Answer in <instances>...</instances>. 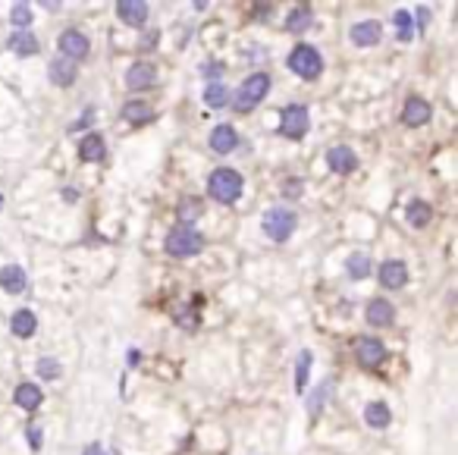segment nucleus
<instances>
[{
	"mask_svg": "<svg viewBox=\"0 0 458 455\" xmlns=\"http://www.w3.org/2000/svg\"><path fill=\"white\" fill-rule=\"evenodd\" d=\"M207 192H210V198H217L220 204H236L239 198H242V173L229 170V167H220V170L210 173Z\"/></svg>",
	"mask_w": 458,
	"mask_h": 455,
	"instance_id": "nucleus-1",
	"label": "nucleus"
},
{
	"mask_svg": "<svg viewBox=\"0 0 458 455\" xmlns=\"http://www.w3.org/2000/svg\"><path fill=\"white\" fill-rule=\"evenodd\" d=\"M267 91H270V75L267 73H254L245 79V85L239 88V95L232 97V107L242 113H248L252 107H258L261 101L267 97Z\"/></svg>",
	"mask_w": 458,
	"mask_h": 455,
	"instance_id": "nucleus-2",
	"label": "nucleus"
},
{
	"mask_svg": "<svg viewBox=\"0 0 458 455\" xmlns=\"http://www.w3.org/2000/svg\"><path fill=\"white\" fill-rule=\"evenodd\" d=\"M201 248H204V236L192 226H176L167 236V254H173V258H192Z\"/></svg>",
	"mask_w": 458,
	"mask_h": 455,
	"instance_id": "nucleus-3",
	"label": "nucleus"
},
{
	"mask_svg": "<svg viewBox=\"0 0 458 455\" xmlns=\"http://www.w3.org/2000/svg\"><path fill=\"white\" fill-rule=\"evenodd\" d=\"M289 69L302 79H317L324 73V60H320V51L311 45H298L296 51L289 53Z\"/></svg>",
	"mask_w": 458,
	"mask_h": 455,
	"instance_id": "nucleus-4",
	"label": "nucleus"
},
{
	"mask_svg": "<svg viewBox=\"0 0 458 455\" xmlns=\"http://www.w3.org/2000/svg\"><path fill=\"white\" fill-rule=\"evenodd\" d=\"M296 223H298V217L292 214V210H286V208H274V210H267V214H264V232L274 242L289 239V236L296 232Z\"/></svg>",
	"mask_w": 458,
	"mask_h": 455,
	"instance_id": "nucleus-5",
	"label": "nucleus"
},
{
	"mask_svg": "<svg viewBox=\"0 0 458 455\" xmlns=\"http://www.w3.org/2000/svg\"><path fill=\"white\" fill-rule=\"evenodd\" d=\"M308 123H311L308 107L289 104V107H282V113H280V135H286V138H302V135L308 132Z\"/></svg>",
	"mask_w": 458,
	"mask_h": 455,
	"instance_id": "nucleus-6",
	"label": "nucleus"
},
{
	"mask_svg": "<svg viewBox=\"0 0 458 455\" xmlns=\"http://www.w3.org/2000/svg\"><path fill=\"white\" fill-rule=\"evenodd\" d=\"M60 51H63V57L67 60H82L85 53H88V38L82 35L79 29H67L63 35H60Z\"/></svg>",
	"mask_w": 458,
	"mask_h": 455,
	"instance_id": "nucleus-7",
	"label": "nucleus"
},
{
	"mask_svg": "<svg viewBox=\"0 0 458 455\" xmlns=\"http://www.w3.org/2000/svg\"><path fill=\"white\" fill-rule=\"evenodd\" d=\"M355 355H358V361H361L364 367H377L380 361L386 358V349H383V343H380V339H374V336H364V339H358Z\"/></svg>",
	"mask_w": 458,
	"mask_h": 455,
	"instance_id": "nucleus-8",
	"label": "nucleus"
},
{
	"mask_svg": "<svg viewBox=\"0 0 458 455\" xmlns=\"http://www.w3.org/2000/svg\"><path fill=\"white\" fill-rule=\"evenodd\" d=\"M117 13H119V19L126 25H145L148 23V3L145 0H119L117 3Z\"/></svg>",
	"mask_w": 458,
	"mask_h": 455,
	"instance_id": "nucleus-9",
	"label": "nucleus"
},
{
	"mask_svg": "<svg viewBox=\"0 0 458 455\" xmlns=\"http://www.w3.org/2000/svg\"><path fill=\"white\" fill-rule=\"evenodd\" d=\"M326 164H330L333 173H352L358 167V157L352 148H346V145H336V148L326 151Z\"/></svg>",
	"mask_w": 458,
	"mask_h": 455,
	"instance_id": "nucleus-10",
	"label": "nucleus"
},
{
	"mask_svg": "<svg viewBox=\"0 0 458 455\" xmlns=\"http://www.w3.org/2000/svg\"><path fill=\"white\" fill-rule=\"evenodd\" d=\"M405 283H408L405 261H383V267H380V286H386V289H402Z\"/></svg>",
	"mask_w": 458,
	"mask_h": 455,
	"instance_id": "nucleus-11",
	"label": "nucleus"
},
{
	"mask_svg": "<svg viewBox=\"0 0 458 455\" xmlns=\"http://www.w3.org/2000/svg\"><path fill=\"white\" fill-rule=\"evenodd\" d=\"M430 120V104L424 101V97H408L405 101V110H402V123L405 126H424V123Z\"/></svg>",
	"mask_w": 458,
	"mask_h": 455,
	"instance_id": "nucleus-12",
	"label": "nucleus"
},
{
	"mask_svg": "<svg viewBox=\"0 0 458 455\" xmlns=\"http://www.w3.org/2000/svg\"><path fill=\"white\" fill-rule=\"evenodd\" d=\"M79 157L85 160V164H101L104 157H107V145H104V138L97 132H88L85 138H82L79 145Z\"/></svg>",
	"mask_w": 458,
	"mask_h": 455,
	"instance_id": "nucleus-13",
	"label": "nucleus"
},
{
	"mask_svg": "<svg viewBox=\"0 0 458 455\" xmlns=\"http://www.w3.org/2000/svg\"><path fill=\"white\" fill-rule=\"evenodd\" d=\"M154 79H157V73H154V66H151V63H132V66H129V73H126V85H129V88H135V91L151 88V85H154Z\"/></svg>",
	"mask_w": 458,
	"mask_h": 455,
	"instance_id": "nucleus-14",
	"label": "nucleus"
},
{
	"mask_svg": "<svg viewBox=\"0 0 458 455\" xmlns=\"http://www.w3.org/2000/svg\"><path fill=\"white\" fill-rule=\"evenodd\" d=\"M25 270L19 267V264H7V267L0 270V289L10 292V295H16V292H23L25 289Z\"/></svg>",
	"mask_w": 458,
	"mask_h": 455,
	"instance_id": "nucleus-15",
	"label": "nucleus"
},
{
	"mask_svg": "<svg viewBox=\"0 0 458 455\" xmlns=\"http://www.w3.org/2000/svg\"><path fill=\"white\" fill-rule=\"evenodd\" d=\"M10 330H13V336H19V339H29V336H35V330H38V317L29 311V308H19V311L10 317Z\"/></svg>",
	"mask_w": 458,
	"mask_h": 455,
	"instance_id": "nucleus-16",
	"label": "nucleus"
},
{
	"mask_svg": "<svg viewBox=\"0 0 458 455\" xmlns=\"http://www.w3.org/2000/svg\"><path fill=\"white\" fill-rule=\"evenodd\" d=\"M47 75H51V82L60 85V88H67V85L75 82V63L67 60V57H60V60H53L51 66H47Z\"/></svg>",
	"mask_w": 458,
	"mask_h": 455,
	"instance_id": "nucleus-17",
	"label": "nucleus"
},
{
	"mask_svg": "<svg viewBox=\"0 0 458 455\" xmlns=\"http://www.w3.org/2000/svg\"><path fill=\"white\" fill-rule=\"evenodd\" d=\"M380 35H383V29H380V23H374V19L352 25V41H355L358 47H370V45H377V41H380Z\"/></svg>",
	"mask_w": 458,
	"mask_h": 455,
	"instance_id": "nucleus-18",
	"label": "nucleus"
},
{
	"mask_svg": "<svg viewBox=\"0 0 458 455\" xmlns=\"http://www.w3.org/2000/svg\"><path fill=\"white\" fill-rule=\"evenodd\" d=\"M392 321H396V311H392L389 302L374 299L367 305V323H370V327H389Z\"/></svg>",
	"mask_w": 458,
	"mask_h": 455,
	"instance_id": "nucleus-19",
	"label": "nucleus"
},
{
	"mask_svg": "<svg viewBox=\"0 0 458 455\" xmlns=\"http://www.w3.org/2000/svg\"><path fill=\"white\" fill-rule=\"evenodd\" d=\"M236 145H239V132L232 126H217L214 132H210V148H214L217 154H229Z\"/></svg>",
	"mask_w": 458,
	"mask_h": 455,
	"instance_id": "nucleus-20",
	"label": "nucleus"
},
{
	"mask_svg": "<svg viewBox=\"0 0 458 455\" xmlns=\"http://www.w3.org/2000/svg\"><path fill=\"white\" fill-rule=\"evenodd\" d=\"M7 51L19 53V57H32V53H38V38L32 32H13L7 38Z\"/></svg>",
	"mask_w": 458,
	"mask_h": 455,
	"instance_id": "nucleus-21",
	"label": "nucleus"
},
{
	"mask_svg": "<svg viewBox=\"0 0 458 455\" xmlns=\"http://www.w3.org/2000/svg\"><path fill=\"white\" fill-rule=\"evenodd\" d=\"M123 116H126L132 126H145V123L154 120V110H151V104H145V101H129V104L123 107Z\"/></svg>",
	"mask_w": 458,
	"mask_h": 455,
	"instance_id": "nucleus-22",
	"label": "nucleus"
},
{
	"mask_svg": "<svg viewBox=\"0 0 458 455\" xmlns=\"http://www.w3.org/2000/svg\"><path fill=\"white\" fill-rule=\"evenodd\" d=\"M41 399H45V395H41V389L32 386V383H19V386H16V405H19V408L35 411L38 405H41Z\"/></svg>",
	"mask_w": 458,
	"mask_h": 455,
	"instance_id": "nucleus-23",
	"label": "nucleus"
},
{
	"mask_svg": "<svg viewBox=\"0 0 458 455\" xmlns=\"http://www.w3.org/2000/svg\"><path fill=\"white\" fill-rule=\"evenodd\" d=\"M226 101H229L226 85H223V82H207V88H204V104H207V107L220 110V107L226 104Z\"/></svg>",
	"mask_w": 458,
	"mask_h": 455,
	"instance_id": "nucleus-24",
	"label": "nucleus"
},
{
	"mask_svg": "<svg viewBox=\"0 0 458 455\" xmlns=\"http://www.w3.org/2000/svg\"><path fill=\"white\" fill-rule=\"evenodd\" d=\"M405 217H408V223L411 226H427L430 217H433V210H430L427 201H411L408 210H405Z\"/></svg>",
	"mask_w": 458,
	"mask_h": 455,
	"instance_id": "nucleus-25",
	"label": "nucleus"
},
{
	"mask_svg": "<svg viewBox=\"0 0 458 455\" xmlns=\"http://www.w3.org/2000/svg\"><path fill=\"white\" fill-rule=\"evenodd\" d=\"M364 421H367L370 427L383 430V427L389 424V408H386L383 402H370V405H367V411H364Z\"/></svg>",
	"mask_w": 458,
	"mask_h": 455,
	"instance_id": "nucleus-26",
	"label": "nucleus"
},
{
	"mask_svg": "<svg viewBox=\"0 0 458 455\" xmlns=\"http://www.w3.org/2000/svg\"><path fill=\"white\" fill-rule=\"evenodd\" d=\"M311 352L304 349L302 355H298V371H296V393L304 395V389H308V373H311Z\"/></svg>",
	"mask_w": 458,
	"mask_h": 455,
	"instance_id": "nucleus-27",
	"label": "nucleus"
},
{
	"mask_svg": "<svg viewBox=\"0 0 458 455\" xmlns=\"http://www.w3.org/2000/svg\"><path fill=\"white\" fill-rule=\"evenodd\" d=\"M308 25H311V10L308 7H296L292 13H289V19H286L289 32H296V35H298V32H304Z\"/></svg>",
	"mask_w": 458,
	"mask_h": 455,
	"instance_id": "nucleus-28",
	"label": "nucleus"
},
{
	"mask_svg": "<svg viewBox=\"0 0 458 455\" xmlns=\"http://www.w3.org/2000/svg\"><path fill=\"white\" fill-rule=\"evenodd\" d=\"M392 23H396V29H399V41H411L414 38V19L408 10H399V13L392 16Z\"/></svg>",
	"mask_w": 458,
	"mask_h": 455,
	"instance_id": "nucleus-29",
	"label": "nucleus"
},
{
	"mask_svg": "<svg viewBox=\"0 0 458 455\" xmlns=\"http://www.w3.org/2000/svg\"><path fill=\"white\" fill-rule=\"evenodd\" d=\"M346 270H348V276H355V280H364V276L370 273L367 254H352V258L346 261Z\"/></svg>",
	"mask_w": 458,
	"mask_h": 455,
	"instance_id": "nucleus-30",
	"label": "nucleus"
},
{
	"mask_svg": "<svg viewBox=\"0 0 458 455\" xmlns=\"http://www.w3.org/2000/svg\"><path fill=\"white\" fill-rule=\"evenodd\" d=\"M179 217H182V226L189 223V220H198V217H201V201H198V198H185V201L179 204Z\"/></svg>",
	"mask_w": 458,
	"mask_h": 455,
	"instance_id": "nucleus-31",
	"label": "nucleus"
},
{
	"mask_svg": "<svg viewBox=\"0 0 458 455\" xmlns=\"http://www.w3.org/2000/svg\"><path fill=\"white\" fill-rule=\"evenodd\" d=\"M10 19H13V25H32V7L29 3H16Z\"/></svg>",
	"mask_w": 458,
	"mask_h": 455,
	"instance_id": "nucleus-32",
	"label": "nucleus"
},
{
	"mask_svg": "<svg viewBox=\"0 0 458 455\" xmlns=\"http://www.w3.org/2000/svg\"><path fill=\"white\" fill-rule=\"evenodd\" d=\"M326 393H330V383H320V386L314 389V395H311V399H308V408H311V415H317V411H320V405H324Z\"/></svg>",
	"mask_w": 458,
	"mask_h": 455,
	"instance_id": "nucleus-33",
	"label": "nucleus"
},
{
	"mask_svg": "<svg viewBox=\"0 0 458 455\" xmlns=\"http://www.w3.org/2000/svg\"><path fill=\"white\" fill-rule=\"evenodd\" d=\"M38 373H41L45 380H53V377H60V365L53 358H41L38 361Z\"/></svg>",
	"mask_w": 458,
	"mask_h": 455,
	"instance_id": "nucleus-34",
	"label": "nucleus"
},
{
	"mask_svg": "<svg viewBox=\"0 0 458 455\" xmlns=\"http://www.w3.org/2000/svg\"><path fill=\"white\" fill-rule=\"evenodd\" d=\"M282 195H286V198H298V195H302V180H296V176H292V180H286Z\"/></svg>",
	"mask_w": 458,
	"mask_h": 455,
	"instance_id": "nucleus-35",
	"label": "nucleus"
},
{
	"mask_svg": "<svg viewBox=\"0 0 458 455\" xmlns=\"http://www.w3.org/2000/svg\"><path fill=\"white\" fill-rule=\"evenodd\" d=\"M25 436H29V446L32 449H41V430H38V427H29V433H25Z\"/></svg>",
	"mask_w": 458,
	"mask_h": 455,
	"instance_id": "nucleus-36",
	"label": "nucleus"
},
{
	"mask_svg": "<svg viewBox=\"0 0 458 455\" xmlns=\"http://www.w3.org/2000/svg\"><path fill=\"white\" fill-rule=\"evenodd\" d=\"M82 455H107V452H104V446H97V443H91V446L85 449V452H82Z\"/></svg>",
	"mask_w": 458,
	"mask_h": 455,
	"instance_id": "nucleus-37",
	"label": "nucleus"
},
{
	"mask_svg": "<svg viewBox=\"0 0 458 455\" xmlns=\"http://www.w3.org/2000/svg\"><path fill=\"white\" fill-rule=\"evenodd\" d=\"M418 19H421V25H427V19H430V10H427V7H418Z\"/></svg>",
	"mask_w": 458,
	"mask_h": 455,
	"instance_id": "nucleus-38",
	"label": "nucleus"
},
{
	"mask_svg": "<svg viewBox=\"0 0 458 455\" xmlns=\"http://www.w3.org/2000/svg\"><path fill=\"white\" fill-rule=\"evenodd\" d=\"M204 75H220V66H217V63L214 66H204Z\"/></svg>",
	"mask_w": 458,
	"mask_h": 455,
	"instance_id": "nucleus-39",
	"label": "nucleus"
},
{
	"mask_svg": "<svg viewBox=\"0 0 458 455\" xmlns=\"http://www.w3.org/2000/svg\"><path fill=\"white\" fill-rule=\"evenodd\" d=\"M0 204H3V198H0Z\"/></svg>",
	"mask_w": 458,
	"mask_h": 455,
	"instance_id": "nucleus-40",
	"label": "nucleus"
}]
</instances>
